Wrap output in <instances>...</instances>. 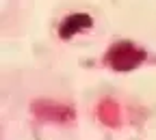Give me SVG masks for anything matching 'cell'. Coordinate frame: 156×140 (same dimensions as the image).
Listing matches in <instances>:
<instances>
[{
	"label": "cell",
	"instance_id": "1",
	"mask_svg": "<svg viewBox=\"0 0 156 140\" xmlns=\"http://www.w3.org/2000/svg\"><path fill=\"white\" fill-rule=\"evenodd\" d=\"M145 50L136 48L134 43L130 41H117L115 45L108 48L106 52V65L113 69V71H132L136 69L143 61H145Z\"/></svg>",
	"mask_w": 156,
	"mask_h": 140
},
{
	"label": "cell",
	"instance_id": "2",
	"mask_svg": "<svg viewBox=\"0 0 156 140\" xmlns=\"http://www.w3.org/2000/svg\"><path fill=\"white\" fill-rule=\"evenodd\" d=\"M93 26V17L87 15V13H74V15H67L61 26H58V35L61 39H72L74 35L78 32H85Z\"/></svg>",
	"mask_w": 156,
	"mask_h": 140
}]
</instances>
